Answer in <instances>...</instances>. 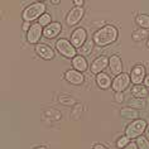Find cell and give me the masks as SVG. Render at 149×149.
<instances>
[{"label":"cell","instance_id":"6da1fadb","mask_svg":"<svg viewBox=\"0 0 149 149\" xmlns=\"http://www.w3.org/2000/svg\"><path fill=\"white\" fill-rule=\"evenodd\" d=\"M116 39H118V29L114 25H105L104 28L95 32L94 34V43L101 47L114 43Z\"/></svg>","mask_w":149,"mask_h":149},{"label":"cell","instance_id":"7a4b0ae2","mask_svg":"<svg viewBox=\"0 0 149 149\" xmlns=\"http://www.w3.org/2000/svg\"><path fill=\"white\" fill-rule=\"evenodd\" d=\"M44 10H46V5L43 3H34V4L29 5L28 8L24 9L22 17H23L24 22H28L29 23V22H32L34 19H39L44 14Z\"/></svg>","mask_w":149,"mask_h":149},{"label":"cell","instance_id":"3957f363","mask_svg":"<svg viewBox=\"0 0 149 149\" xmlns=\"http://www.w3.org/2000/svg\"><path fill=\"white\" fill-rule=\"evenodd\" d=\"M147 129V123L143 119H136L133 123L126 126L125 129V135L129 138V139H134V138H139L141 134L145 132Z\"/></svg>","mask_w":149,"mask_h":149},{"label":"cell","instance_id":"277c9868","mask_svg":"<svg viewBox=\"0 0 149 149\" xmlns=\"http://www.w3.org/2000/svg\"><path fill=\"white\" fill-rule=\"evenodd\" d=\"M56 48L62 56L67 58H74L76 57V48L72 46V43L68 42L67 39H58L56 43Z\"/></svg>","mask_w":149,"mask_h":149},{"label":"cell","instance_id":"5b68a950","mask_svg":"<svg viewBox=\"0 0 149 149\" xmlns=\"http://www.w3.org/2000/svg\"><path fill=\"white\" fill-rule=\"evenodd\" d=\"M132 82L130 81V77L128 73H120L119 76H116L111 84V87L115 92H123L124 90L129 87V84Z\"/></svg>","mask_w":149,"mask_h":149},{"label":"cell","instance_id":"8992f818","mask_svg":"<svg viewBox=\"0 0 149 149\" xmlns=\"http://www.w3.org/2000/svg\"><path fill=\"white\" fill-rule=\"evenodd\" d=\"M87 38V33L84 28H76L72 32V36H71V43L74 48H80L84 46L85 42H86Z\"/></svg>","mask_w":149,"mask_h":149},{"label":"cell","instance_id":"52a82bcc","mask_svg":"<svg viewBox=\"0 0 149 149\" xmlns=\"http://www.w3.org/2000/svg\"><path fill=\"white\" fill-rule=\"evenodd\" d=\"M42 34H43L42 25L36 23V24H33L31 27V29L27 32V40L29 43H32V44H38Z\"/></svg>","mask_w":149,"mask_h":149},{"label":"cell","instance_id":"ba28073f","mask_svg":"<svg viewBox=\"0 0 149 149\" xmlns=\"http://www.w3.org/2000/svg\"><path fill=\"white\" fill-rule=\"evenodd\" d=\"M82 17H84V9L74 6L73 9L70 10L68 15L66 18V23H67V25H70V27L76 25L81 19H82Z\"/></svg>","mask_w":149,"mask_h":149},{"label":"cell","instance_id":"9c48e42d","mask_svg":"<svg viewBox=\"0 0 149 149\" xmlns=\"http://www.w3.org/2000/svg\"><path fill=\"white\" fill-rule=\"evenodd\" d=\"M145 79V67L141 65H136L130 72V81L134 85H140Z\"/></svg>","mask_w":149,"mask_h":149},{"label":"cell","instance_id":"30bf717a","mask_svg":"<svg viewBox=\"0 0 149 149\" xmlns=\"http://www.w3.org/2000/svg\"><path fill=\"white\" fill-rule=\"evenodd\" d=\"M107 65H109V58L105 57V56H100V57L94 59V62L91 63L90 70H91L92 73L99 74V73H101L102 71L106 68Z\"/></svg>","mask_w":149,"mask_h":149},{"label":"cell","instance_id":"8fae6325","mask_svg":"<svg viewBox=\"0 0 149 149\" xmlns=\"http://www.w3.org/2000/svg\"><path fill=\"white\" fill-rule=\"evenodd\" d=\"M61 31H62V25L58 22H53V23H51L43 29V36L48 39H52V38H56L61 33Z\"/></svg>","mask_w":149,"mask_h":149},{"label":"cell","instance_id":"7c38bea8","mask_svg":"<svg viewBox=\"0 0 149 149\" xmlns=\"http://www.w3.org/2000/svg\"><path fill=\"white\" fill-rule=\"evenodd\" d=\"M36 52L39 57H42L43 59H53L54 58V52L51 47L46 46V44H42V43H38L36 44Z\"/></svg>","mask_w":149,"mask_h":149},{"label":"cell","instance_id":"4fadbf2b","mask_svg":"<svg viewBox=\"0 0 149 149\" xmlns=\"http://www.w3.org/2000/svg\"><path fill=\"white\" fill-rule=\"evenodd\" d=\"M65 77H66V80L68 81V82H71L72 85H81L85 80L84 74L81 72H79V71H76V70H68L65 73Z\"/></svg>","mask_w":149,"mask_h":149},{"label":"cell","instance_id":"5bb4252c","mask_svg":"<svg viewBox=\"0 0 149 149\" xmlns=\"http://www.w3.org/2000/svg\"><path fill=\"white\" fill-rule=\"evenodd\" d=\"M109 67H110V71L115 74V76H119L120 73H123V62L118 56H111L110 57Z\"/></svg>","mask_w":149,"mask_h":149},{"label":"cell","instance_id":"9a60e30c","mask_svg":"<svg viewBox=\"0 0 149 149\" xmlns=\"http://www.w3.org/2000/svg\"><path fill=\"white\" fill-rule=\"evenodd\" d=\"M72 67L76 71H79V72H84V71H86L87 68V62L85 57L82 56H76L74 58H72Z\"/></svg>","mask_w":149,"mask_h":149},{"label":"cell","instance_id":"2e32d148","mask_svg":"<svg viewBox=\"0 0 149 149\" xmlns=\"http://www.w3.org/2000/svg\"><path fill=\"white\" fill-rule=\"evenodd\" d=\"M132 94L135 99H145L148 96V90L144 85H134L132 88Z\"/></svg>","mask_w":149,"mask_h":149},{"label":"cell","instance_id":"e0dca14e","mask_svg":"<svg viewBox=\"0 0 149 149\" xmlns=\"http://www.w3.org/2000/svg\"><path fill=\"white\" fill-rule=\"evenodd\" d=\"M96 82H97V85H99V87H101V88H107V87H110L111 86V80H110V77L107 76L106 73H104V72H101V73H99L97 74V77H96Z\"/></svg>","mask_w":149,"mask_h":149},{"label":"cell","instance_id":"ac0fdd59","mask_svg":"<svg viewBox=\"0 0 149 149\" xmlns=\"http://www.w3.org/2000/svg\"><path fill=\"white\" fill-rule=\"evenodd\" d=\"M120 114H121V116L123 118H125V119H129V120H132V119H138V111L135 109H133V107H124V109H121L120 111Z\"/></svg>","mask_w":149,"mask_h":149},{"label":"cell","instance_id":"d6986e66","mask_svg":"<svg viewBox=\"0 0 149 149\" xmlns=\"http://www.w3.org/2000/svg\"><path fill=\"white\" fill-rule=\"evenodd\" d=\"M92 49H94V40H86V42H85V44L82 47L80 48L79 49V53H80V56H88L92 52Z\"/></svg>","mask_w":149,"mask_h":149},{"label":"cell","instance_id":"ffe728a7","mask_svg":"<svg viewBox=\"0 0 149 149\" xmlns=\"http://www.w3.org/2000/svg\"><path fill=\"white\" fill-rule=\"evenodd\" d=\"M136 24L139 25L140 28L143 29H149V15H145V14H140V15L136 17Z\"/></svg>","mask_w":149,"mask_h":149},{"label":"cell","instance_id":"44dd1931","mask_svg":"<svg viewBox=\"0 0 149 149\" xmlns=\"http://www.w3.org/2000/svg\"><path fill=\"white\" fill-rule=\"evenodd\" d=\"M133 39L135 40V42H140V40L145 39L148 37V31L147 29H138V31L133 32Z\"/></svg>","mask_w":149,"mask_h":149},{"label":"cell","instance_id":"7402d4cb","mask_svg":"<svg viewBox=\"0 0 149 149\" xmlns=\"http://www.w3.org/2000/svg\"><path fill=\"white\" fill-rule=\"evenodd\" d=\"M129 106L130 107H133V109H144L145 107V101L143 99H133V100H130L129 101Z\"/></svg>","mask_w":149,"mask_h":149},{"label":"cell","instance_id":"603a6c76","mask_svg":"<svg viewBox=\"0 0 149 149\" xmlns=\"http://www.w3.org/2000/svg\"><path fill=\"white\" fill-rule=\"evenodd\" d=\"M58 101L62 104V105H66V106H68V105H73L74 102H76V100H74L72 96H67V95H61V96H58Z\"/></svg>","mask_w":149,"mask_h":149},{"label":"cell","instance_id":"cb8c5ba5","mask_svg":"<svg viewBox=\"0 0 149 149\" xmlns=\"http://www.w3.org/2000/svg\"><path fill=\"white\" fill-rule=\"evenodd\" d=\"M136 147L138 149H149V140L145 136H139L136 138Z\"/></svg>","mask_w":149,"mask_h":149},{"label":"cell","instance_id":"d4e9b609","mask_svg":"<svg viewBox=\"0 0 149 149\" xmlns=\"http://www.w3.org/2000/svg\"><path fill=\"white\" fill-rule=\"evenodd\" d=\"M51 22H52V18H51V15L48 13H44L42 17L38 19V24L39 25H42V27H44L46 28L47 25H49L51 24Z\"/></svg>","mask_w":149,"mask_h":149},{"label":"cell","instance_id":"484cf974","mask_svg":"<svg viewBox=\"0 0 149 149\" xmlns=\"http://www.w3.org/2000/svg\"><path fill=\"white\" fill-rule=\"evenodd\" d=\"M129 143H130V141H129V138L125 135V136H121L120 139L116 141V147H118L119 149H124Z\"/></svg>","mask_w":149,"mask_h":149},{"label":"cell","instance_id":"4316f807","mask_svg":"<svg viewBox=\"0 0 149 149\" xmlns=\"http://www.w3.org/2000/svg\"><path fill=\"white\" fill-rule=\"evenodd\" d=\"M46 115H47V116H54V120H58V119L61 118V114H59V111L54 110V109H48V110H46Z\"/></svg>","mask_w":149,"mask_h":149},{"label":"cell","instance_id":"83f0119b","mask_svg":"<svg viewBox=\"0 0 149 149\" xmlns=\"http://www.w3.org/2000/svg\"><path fill=\"white\" fill-rule=\"evenodd\" d=\"M81 111H82V105H81V104H79V105L74 106V109L72 111V118L74 119V120H76V119H79Z\"/></svg>","mask_w":149,"mask_h":149},{"label":"cell","instance_id":"f1b7e54d","mask_svg":"<svg viewBox=\"0 0 149 149\" xmlns=\"http://www.w3.org/2000/svg\"><path fill=\"white\" fill-rule=\"evenodd\" d=\"M123 100H124L123 92H115V101L120 104V102H123Z\"/></svg>","mask_w":149,"mask_h":149},{"label":"cell","instance_id":"f546056e","mask_svg":"<svg viewBox=\"0 0 149 149\" xmlns=\"http://www.w3.org/2000/svg\"><path fill=\"white\" fill-rule=\"evenodd\" d=\"M31 27H32V25L29 24L28 22H24V23H23V27H22V28H23V31H24V32H28L29 29H31Z\"/></svg>","mask_w":149,"mask_h":149},{"label":"cell","instance_id":"4dcf8cb0","mask_svg":"<svg viewBox=\"0 0 149 149\" xmlns=\"http://www.w3.org/2000/svg\"><path fill=\"white\" fill-rule=\"evenodd\" d=\"M124 149H138L136 147V143H129Z\"/></svg>","mask_w":149,"mask_h":149},{"label":"cell","instance_id":"1f68e13d","mask_svg":"<svg viewBox=\"0 0 149 149\" xmlns=\"http://www.w3.org/2000/svg\"><path fill=\"white\" fill-rule=\"evenodd\" d=\"M74 5H76L77 8H82V5H84V0H74Z\"/></svg>","mask_w":149,"mask_h":149},{"label":"cell","instance_id":"d6a6232c","mask_svg":"<svg viewBox=\"0 0 149 149\" xmlns=\"http://www.w3.org/2000/svg\"><path fill=\"white\" fill-rule=\"evenodd\" d=\"M92 149H107V148H106V147H104L102 144H95Z\"/></svg>","mask_w":149,"mask_h":149},{"label":"cell","instance_id":"836d02e7","mask_svg":"<svg viewBox=\"0 0 149 149\" xmlns=\"http://www.w3.org/2000/svg\"><path fill=\"white\" fill-rule=\"evenodd\" d=\"M144 84H145V87H149V74H148V76H145Z\"/></svg>","mask_w":149,"mask_h":149},{"label":"cell","instance_id":"e575fe53","mask_svg":"<svg viewBox=\"0 0 149 149\" xmlns=\"http://www.w3.org/2000/svg\"><path fill=\"white\" fill-rule=\"evenodd\" d=\"M144 134H145V138H147V139L149 140V126H147V129H145Z\"/></svg>","mask_w":149,"mask_h":149},{"label":"cell","instance_id":"d590c367","mask_svg":"<svg viewBox=\"0 0 149 149\" xmlns=\"http://www.w3.org/2000/svg\"><path fill=\"white\" fill-rule=\"evenodd\" d=\"M52 4H54V5L59 4V0H52Z\"/></svg>","mask_w":149,"mask_h":149},{"label":"cell","instance_id":"8d00e7d4","mask_svg":"<svg viewBox=\"0 0 149 149\" xmlns=\"http://www.w3.org/2000/svg\"><path fill=\"white\" fill-rule=\"evenodd\" d=\"M34 149H47L46 147H38V148H34Z\"/></svg>","mask_w":149,"mask_h":149},{"label":"cell","instance_id":"74e56055","mask_svg":"<svg viewBox=\"0 0 149 149\" xmlns=\"http://www.w3.org/2000/svg\"><path fill=\"white\" fill-rule=\"evenodd\" d=\"M147 47L149 48V38H148V40H147Z\"/></svg>","mask_w":149,"mask_h":149}]
</instances>
